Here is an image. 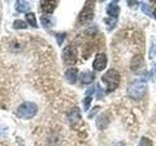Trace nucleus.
<instances>
[{"label":"nucleus","mask_w":156,"mask_h":146,"mask_svg":"<svg viewBox=\"0 0 156 146\" xmlns=\"http://www.w3.org/2000/svg\"><path fill=\"white\" fill-rule=\"evenodd\" d=\"M106 12L110 17H112L113 19H116L117 17L119 16L120 8H119L118 5H117L116 2H110L108 4V6H107V8H106Z\"/></svg>","instance_id":"9d476101"},{"label":"nucleus","mask_w":156,"mask_h":146,"mask_svg":"<svg viewBox=\"0 0 156 146\" xmlns=\"http://www.w3.org/2000/svg\"><path fill=\"white\" fill-rule=\"evenodd\" d=\"M95 15V4L93 1H88L86 2L85 6L83 7L82 11L79 14L78 17V21L80 23H87L91 22L94 19Z\"/></svg>","instance_id":"20e7f679"},{"label":"nucleus","mask_w":156,"mask_h":146,"mask_svg":"<svg viewBox=\"0 0 156 146\" xmlns=\"http://www.w3.org/2000/svg\"><path fill=\"white\" fill-rule=\"evenodd\" d=\"M146 92V83L144 81H134L128 86L127 94L133 99H140Z\"/></svg>","instance_id":"7ed1b4c3"},{"label":"nucleus","mask_w":156,"mask_h":146,"mask_svg":"<svg viewBox=\"0 0 156 146\" xmlns=\"http://www.w3.org/2000/svg\"><path fill=\"white\" fill-rule=\"evenodd\" d=\"M139 146H153V142L151 141L148 137H141V139L140 140Z\"/></svg>","instance_id":"a211bd4d"},{"label":"nucleus","mask_w":156,"mask_h":146,"mask_svg":"<svg viewBox=\"0 0 156 146\" xmlns=\"http://www.w3.org/2000/svg\"><path fill=\"white\" fill-rule=\"evenodd\" d=\"M107 64V57L105 54L100 53L96 56V58L93 62V68L96 71H102L106 67Z\"/></svg>","instance_id":"423d86ee"},{"label":"nucleus","mask_w":156,"mask_h":146,"mask_svg":"<svg viewBox=\"0 0 156 146\" xmlns=\"http://www.w3.org/2000/svg\"><path fill=\"white\" fill-rule=\"evenodd\" d=\"M153 16H154V19H156V8H155V10H154V12H153Z\"/></svg>","instance_id":"5701e85b"},{"label":"nucleus","mask_w":156,"mask_h":146,"mask_svg":"<svg viewBox=\"0 0 156 146\" xmlns=\"http://www.w3.org/2000/svg\"><path fill=\"white\" fill-rule=\"evenodd\" d=\"M65 77L69 84H75L77 77H78V69L75 67L68 68L65 73Z\"/></svg>","instance_id":"1a4fd4ad"},{"label":"nucleus","mask_w":156,"mask_h":146,"mask_svg":"<svg viewBox=\"0 0 156 146\" xmlns=\"http://www.w3.org/2000/svg\"><path fill=\"white\" fill-rule=\"evenodd\" d=\"M91 102H92V96H87L84 99H83V105H84V110L87 111L89 109V107L91 105Z\"/></svg>","instance_id":"6ab92c4d"},{"label":"nucleus","mask_w":156,"mask_h":146,"mask_svg":"<svg viewBox=\"0 0 156 146\" xmlns=\"http://www.w3.org/2000/svg\"><path fill=\"white\" fill-rule=\"evenodd\" d=\"M95 79V74L93 72H83L80 75V80L83 84H91Z\"/></svg>","instance_id":"2eb2a0df"},{"label":"nucleus","mask_w":156,"mask_h":146,"mask_svg":"<svg viewBox=\"0 0 156 146\" xmlns=\"http://www.w3.org/2000/svg\"><path fill=\"white\" fill-rule=\"evenodd\" d=\"M56 38H57L58 46H61L62 44V41L65 40V38H66V33H58L56 35Z\"/></svg>","instance_id":"aec40b11"},{"label":"nucleus","mask_w":156,"mask_h":146,"mask_svg":"<svg viewBox=\"0 0 156 146\" xmlns=\"http://www.w3.org/2000/svg\"><path fill=\"white\" fill-rule=\"evenodd\" d=\"M62 57L66 64L73 65L77 61V50L73 46H66L62 50Z\"/></svg>","instance_id":"39448f33"},{"label":"nucleus","mask_w":156,"mask_h":146,"mask_svg":"<svg viewBox=\"0 0 156 146\" xmlns=\"http://www.w3.org/2000/svg\"><path fill=\"white\" fill-rule=\"evenodd\" d=\"M30 9V5L27 1H23V0H19L16 2V10L20 13H26L29 11Z\"/></svg>","instance_id":"4468645a"},{"label":"nucleus","mask_w":156,"mask_h":146,"mask_svg":"<svg viewBox=\"0 0 156 146\" xmlns=\"http://www.w3.org/2000/svg\"><path fill=\"white\" fill-rule=\"evenodd\" d=\"M117 146H122V145H117Z\"/></svg>","instance_id":"b1692460"},{"label":"nucleus","mask_w":156,"mask_h":146,"mask_svg":"<svg viewBox=\"0 0 156 146\" xmlns=\"http://www.w3.org/2000/svg\"><path fill=\"white\" fill-rule=\"evenodd\" d=\"M141 10H143V12L146 15H148V16H152V14H151V9L150 7L148 6L147 4H143V6H141Z\"/></svg>","instance_id":"412c9836"},{"label":"nucleus","mask_w":156,"mask_h":146,"mask_svg":"<svg viewBox=\"0 0 156 146\" xmlns=\"http://www.w3.org/2000/svg\"><path fill=\"white\" fill-rule=\"evenodd\" d=\"M99 109H100V107H98V106H97V107H95V108L92 110L91 114H90L89 116H88V117H89V118H93V117H94V115L96 114V111H97V110H99Z\"/></svg>","instance_id":"4be33fe9"},{"label":"nucleus","mask_w":156,"mask_h":146,"mask_svg":"<svg viewBox=\"0 0 156 146\" xmlns=\"http://www.w3.org/2000/svg\"><path fill=\"white\" fill-rule=\"evenodd\" d=\"M40 6L44 13L46 15H50L55 11V9L58 6V2L54 1V0H43L40 2Z\"/></svg>","instance_id":"0eeeda50"},{"label":"nucleus","mask_w":156,"mask_h":146,"mask_svg":"<svg viewBox=\"0 0 156 146\" xmlns=\"http://www.w3.org/2000/svg\"><path fill=\"white\" fill-rule=\"evenodd\" d=\"M13 27L16 29H26L27 28V24L23 19H16L13 23Z\"/></svg>","instance_id":"f3484780"},{"label":"nucleus","mask_w":156,"mask_h":146,"mask_svg":"<svg viewBox=\"0 0 156 146\" xmlns=\"http://www.w3.org/2000/svg\"><path fill=\"white\" fill-rule=\"evenodd\" d=\"M101 81L105 82L107 86V91L113 92L117 89L120 83V74L116 69H109L107 70L101 77Z\"/></svg>","instance_id":"f03ea898"},{"label":"nucleus","mask_w":156,"mask_h":146,"mask_svg":"<svg viewBox=\"0 0 156 146\" xmlns=\"http://www.w3.org/2000/svg\"><path fill=\"white\" fill-rule=\"evenodd\" d=\"M108 123H109V121H108V118L106 117V115L101 114V116L98 117L96 125L100 130H105L106 127L108 126Z\"/></svg>","instance_id":"f8f14e48"},{"label":"nucleus","mask_w":156,"mask_h":146,"mask_svg":"<svg viewBox=\"0 0 156 146\" xmlns=\"http://www.w3.org/2000/svg\"><path fill=\"white\" fill-rule=\"evenodd\" d=\"M37 111H38V108L35 103H33V102H30V101H26L18 107L16 114L19 118L27 120V119L33 118V117L36 115Z\"/></svg>","instance_id":"f257e3e1"},{"label":"nucleus","mask_w":156,"mask_h":146,"mask_svg":"<svg viewBox=\"0 0 156 146\" xmlns=\"http://www.w3.org/2000/svg\"><path fill=\"white\" fill-rule=\"evenodd\" d=\"M41 24L46 28H50L55 26V19H54L50 15H43L41 17Z\"/></svg>","instance_id":"9b49d317"},{"label":"nucleus","mask_w":156,"mask_h":146,"mask_svg":"<svg viewBox=\"0 0 156 146\" xmlns=\"http://www.w3.org/2000/svg\"><path fill=\"white\" fill-rule=\"evenodd\" d=\"M67 120L70 125H76L78 122L81 120V114L80 109L78 107H73L71 110L67 113Z\"/></svg>","instance_id":"6e6552de"},{"label":"nucleus","mask_w":156,"mask_h":146,"mask_svg":"<svg viewBox=\"0 0 156 146\" xmlns=\"http://www.w3.org/2000/svg\"><path fill=\"white\" fill-rule=\"evenodd\" d=\"M144 63V58L140 55H136L133 58H132V61H131V68L133 70H136L139 68L141 67Z\"/></svg>","instance_id":"ddd939ff"},{"label":"nucleus","mask_w":156,"mask_h":146,"mask_svg":"<svg viewBox=\"0 0 156 146\" xmlns=\"http://www.w3.org/2000/svg\"><path fill=\"white\" fill-rule=\"evenodd\" d=\"M26 19L27 23L30 24V26L32 27H37V21H36V17L35 15H34L33 13H27L26 14Z\"/></svg>","instance_id":"dca6fc26"}]
</instances>
